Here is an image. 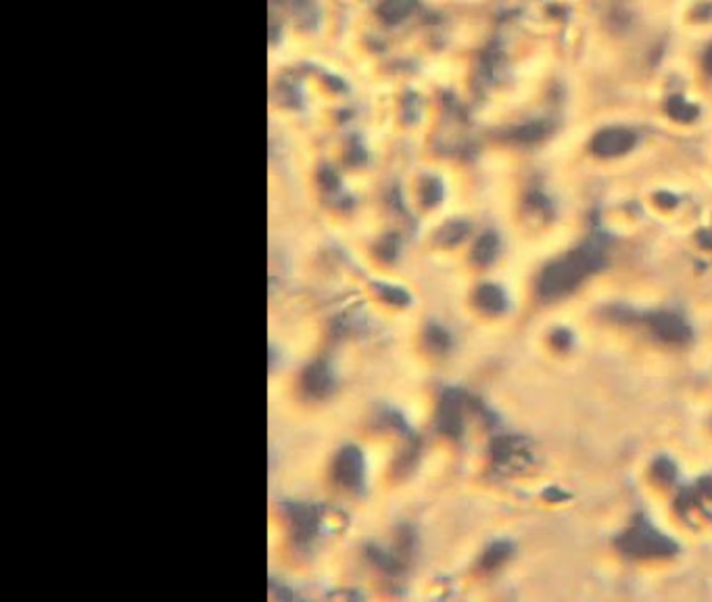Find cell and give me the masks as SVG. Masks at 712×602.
Here are the masks:
<instances>
[{
	"label": "cell",
	"mask_w": 712,
	"mask_h": 602,
	"mask_svg": "<svg viewBox=\"0 0 712 602\" xmlns=\"http://www.w3.org/2000/svg\"><path fill=\"white\" fill-rule=\"evenodd\" d=\"M512 544L510 542H495L493 546L487 548V552L483 554V569H497L499 565H504L510 556H512Z\"/></svg>",
	"instance_id": "obj_12"
},
{
	"label": "cell",
	"mask_w": 712,
	"mask_h": 602,
	"mask_svg": "<svg viewBox=\"0 0 712 602\" xmlns=\"http://www.w3.org/2000/svg\"><path fill=\"white\" fill-rule=\"evenodd\" d=\"M550 130H552V126L548 122H531V124L514 130L512 141L522 143V145H533V143H539L541 139H546L550 134Z\"/></svg>",
	"instance_id": "obj_11"
},
{
	"label": "cell",
	"mask_w": 712,
	"mask_h": 602,
	"mask_svg": "<svg viewBox=\"0 0 712 602\" xmlns=\"http://www.w3.org/2000/svg\"><path fill=\"white\" fill-rule=\"evenodd\" d=\"M650 328L656 337H660L667 343L683 345L692 339V330L683 322V318L669 314V312H660V314L650 316Z\"/></svg>",
	"instance_id": "obj_5"
},
{
	"label": "cell",
	"mask_w": 712,
	"mask_h": 602,
	"mask_svg": "<svg viewBox=\"0 0 712 602\" xmlns=\"http://www.w3.org/2000/svg\"><path fill=\"white\" fill-rule=\"evenodd\" d=\"M474 300L478 303V307L485 309L487 314H499L508 305L506 293L497 285H483V287H478Z\"/></svg>",
	"instance_id": "obj_9"
},
{
	"label": "cell",
	"mask_w": 712,
	"mask_h": 602,
	"mask_svg": "<svg viewBox=\"0 0 712 602\" xmlns=\"http://www.w3.org/2000/svg\"><path fill=\"white\" fill-rule=\"evenodd\" d=\"M667 111L675 118V120H681V122H690L698 115V109L694 105H690L688 101L683 99H671L669 105H667Z\"/></svg>",
	"instance_id": "obj_13"
},
{
	"label": "cell",
	"mask_w": 712,
	"mask_h": 602,
	"mask_svg": "<svg viewBox=\"0 0 712 602\" xmlns=\"http://www.w3.org/2000/svg\"><path fill=\"white\" fill-rule=\"evenodd\" d=\"M466 232H468V224H464V222H451V224H447L443 230H441V243L443 245H455V243H460L464 237H466Z\"/></svg>",
	"instance_id": "obj_14"
},
{
	"label": "cell",
	"mask_w": 712,
	"mask_h": 602,
	"mask_svg": "<svg viewBox=\"0 0 712 602\" xmlns=\"http://www.w3.org/2000/svg\"><path fill=\"white\" fill-rule=\"evenodd\" d=\"M332 377H330V370L318 362V364H311L305 372H303V387L309 396L313 398H324L330 393L332 389Z\"/></svg>",
	"instance_id": "obj_8"
},
{
	"label": "cell",
	"mask_w": 712,
	"mask_h": 602,
	"mask_svg": "<svg viewBox=\"0 0 712 602\" xmlns=\"http://www.w3.org/2000/svg\"><path fill=\"white\" fill-rule=\"evenodd\" d=\"M380 293H383V298L389 301V303H395V305H408L410 303V295L404 289H399V287L385 285L380 289Z\"/></svg>",
	"instance_id": "obj_17"
},
{
	"label": "cell",
	"mask_w": 712,
	"mask_h": 602,
	"mask_svg": "<svg viewBox=\"0 0 712 602\" xmlns=\"http://www.w3.org/2000/svg\"><path fill=\"white\" fill-rule=\"evenodd\" d=\"M334 477L341 485L357 489L364 483V456L357 448H345L334 460Z\"/></svg>",
	"instance_id": "obj_4"
},
{
	"label": "cell",
	"mask_w": 712,
	"mask_h": 602,
	"mask_svg": "<svg viewBox=\"0 0 712 602\" xmlns=\"http://www.w3.org/2000/svg\"><path fill=\"white\" fill-rule=\"evenodd\" d=\"M493 456L497 460L499 466H525V462L529 460V450H527V442L520 438H504L497 440L493 446Z\"/></svg>",
	"instance_id": "obj_7"
},
{
	"label": "cell",
	"mask_w": 712,
	"mask_h": 602,
	"mask_svg": "<svg viewBox=\"0 0 712 602\" xmlns=\"http://www.w3.org/2000/svg\"><path fill=\"white\" fill-rule=\"evenodd\" d=\"M654 477L660 483H673L675 477H677V468H675V464L669 458H658L654 462Z\"/></svg>",
	"instance_id": "obj_15"
},
{
	"label": "cell",
	"mask_w": 712,
	"mask_h": 602,
	"mask_svg": "<svg viewBox=\"0 0 712 602\" xmlns=\"http://www.w3.org/2000/svg\"><path fill=\"white\" fill-rule=\"evenodd\" d=\"M635 147V134L627 128H606L591 141V150L599 157H618Z\"/></svg>",
	"instance_id": "obj_3"
},
{
	"label": "cell",
	"mask_w": 712,
	"mask_h": 602,
	"mask_svg": "<svg viewBox=\"0 0 712 602\" xmlns=\"http://www.w3.org/2000/svg\"><path fill=\"white\" fill-rule=\"evenodd\" d=\"M439 429L447 435L457 438L462 433V398L457 391H447L439 406Z\"/></svg>",
	"instance_id": "obj_6"
},
{
	"label": "cell",
	"mask_w": 712,
	"mask_h": 602,
	"mask_svg": "<svg viewBox=\"0 0 712 602\" xmlns=\"http://www.w3.org/2000/svg\"><path fill=\"white\" fill-rule=\"evenodd\" d=\"M709 69H711V71H712V50H711V52H709Z\"/></svg>",
	"instance_id": "obj_22"
},
{
	"label": "cell",
	"mask_w": 712,
	"mask_h": 602,
	"mask_svg": "<svg viewBox=\"0 0 712 602\" xmlns=\"http://www.w3.org/2000/svg\"><path fill=\"white\" fill-rule=\"evenodd\" d=\"M604 268V251L597 243H585L564 258L548 264L537 279V293L541 300L554 301L569 295L587 276Z\"/></svg>",
	"instance_id": "obj_1"
},
{
	"label": "cell",
	"mask_w": 712,
	"mask_h": 602,
	"mask_svg": "<svg viewBox=\"0 0 712 602\" xmlns=\"http://www.w3.org/2000/svg\"><path fill=\"white\" fill-rule=\"evenodd\" d=\"M408 0H387L385 2V6H383V13L389 17V19H399L401 15H406V10H408Z\"/></svg>",
	"instance_id": "obj_18"
},
{
	"label": "cell",
	"mask_w": 712,
	"mask_h": 602,
	"mask_svg": "<svg viewBox=\"0 0 712 602\" xmlns=\"http://www.w3.org/2000/svg\"><path fill=\"white\" fill-rule=\"evenodd\" d=\"M698 489H700V491H702L706 498H712V479H709V477H706V479H702V481H700V485H698Z\"/></svg>",
	"instance_id": "obj_21"
},
{
	"label": "cell",
	"mask_w": 712,
	"mask_h": 602,
	"mask_svg": "<svg viewBox=\"0 0 712 602\" xmlns=\"http://www.w3.org/2000/svg\"><path fill=\"white\" fill-rule=\"evenodd\" d=\"M618 548L635 559H658V556H673L679 546L654 529L648 521H637L631 529H627L618 538Z\"/></svg>",
	"instance_id": "obj_2"
},
{
	"label": "cell",
	"mask_w": 712,
	"mask_h": 602,
	"mask_svg": "<svg viewBox=\"0 0 712 602\" xmlns=\"http://www.w3.org/2000/svg\"><path fill=\"white\" fill-rule=\"evenodd\" d=\"M439 199H441V184L436 180H430L425 186V201L428 205H434L439 203Z\"/></svg>",
	"instance_id": "obj_19"
},
{
	"label": "cell",
	"mask_w": 712,
	"mask_h": 602,
	"mask_svg": "<svg viewBox=\"0 0 712 602\" xmlns=\"http://www.w3.org/2000/svg\"><path fill=\"white\" fill-rule=\"evenodd\" d=\"M497 251H499V239L495 232H485L476 245H474V251H472V260L478 264V266H489L495 258H497Z\"/></svg>",
	"instance_id": "obj_10"
},
{
	"label": "cell",
	"mask_w": 712,
	"mask_h": 602,
	"mask_svg": "<svg viewBox=\"0 0 712 602\" xmlns=\"http://www.w3.org/2000/svg\"><path fill=\"white\" fill-rule=\"evenodd\" d=\"M427 341L428 345H430L432 349H436V351H445V349H449V345H451L449 335H447L443 328H439V326H430V328H428Z\"/></svg>",
	"instance_id": "obj_16"
},
{
	"label": "cell",
	"mask_w": 712,
	"mask_h": 602,
	"mask_svg": "<svg viewBox=\"0 0 712 602\" xmlns=\"http://www.w3.org/2000/svg\"><path fill=\"white\" fill-rule=\"evenodd\" d=\"M554 345L560 347V349H569L570 343H572V335H570L567 328H560V330H554V337H552Z\"/></svg>",
	"instance_id": "obj_20"
}]
</instances>
